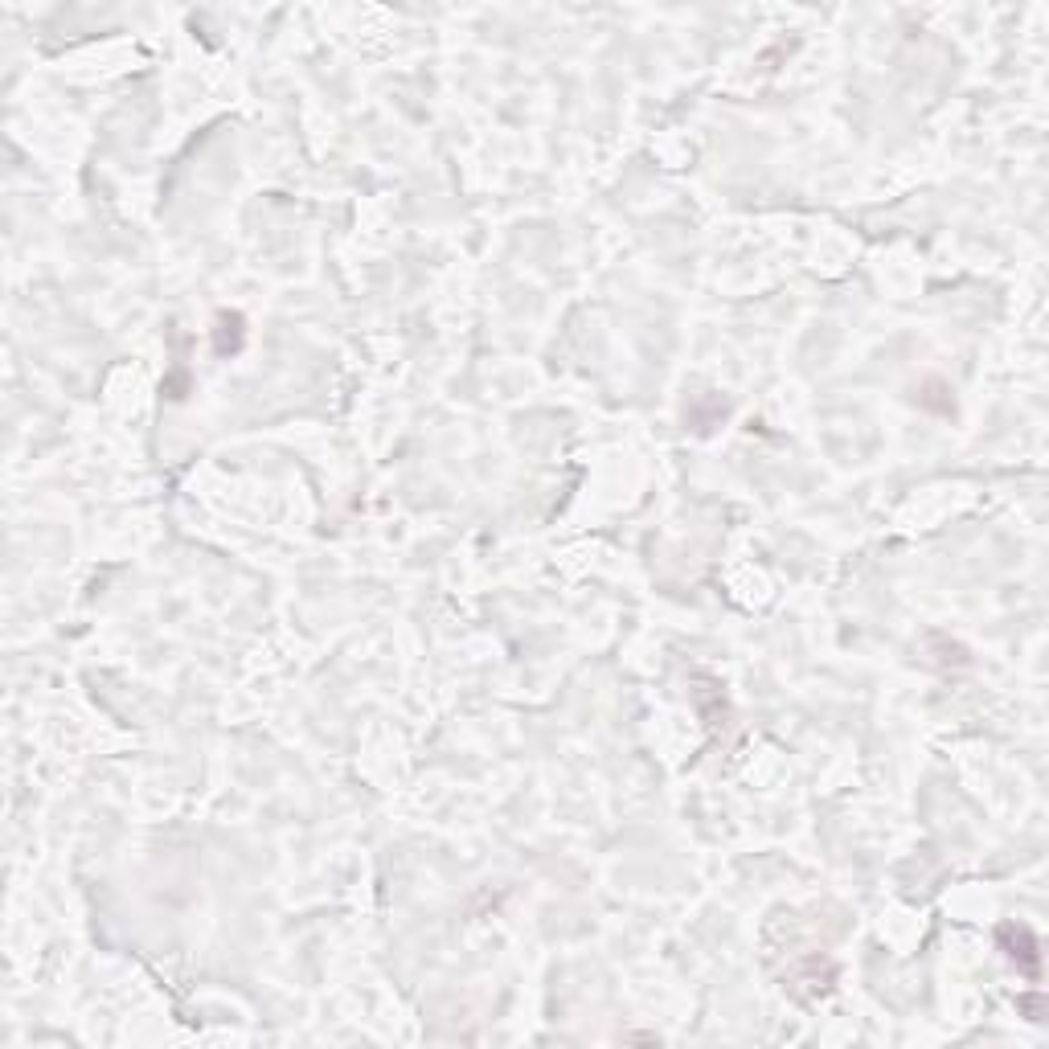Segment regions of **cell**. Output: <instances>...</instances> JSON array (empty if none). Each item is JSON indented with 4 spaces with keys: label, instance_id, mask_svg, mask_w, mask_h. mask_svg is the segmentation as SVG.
I'll return each mask as SVG.
<instances>
[{
    "label": "cell",
    "instance_id": "6da1fadb",
    "mask_svg": "<svg viewBox=\"0 0 1049 1049\" xmlns=\"http://www.w3.org/2000/svg\"><path fill=\"white\" fill-rule=\"evenodd\" d=\"M1000 947H1004V955H1009L1017 968L1025 972V976H1037V968H1041V947H1037V935L1029 931V927H1000Z\"/></svg>",
    "mask_w": 1049,
    "mask_h": 1049
},
{
    "label": "cell",
    "instance_id": "7a4b0ae2",
    "mask_svg": "<svg viewBox=\"0 0 1049 1049\" xmlns=\"http://www.w3.org/2000/svg\"><path fill=\"white\" fill-rule=\"evenodd\" d=\"M214 349H218V357L242 349V316H238V312H222V316H218V341H214Z\"/></svg>",
    "mask_w": 1049,
    "mask_h": 1049
}]
</instances>
